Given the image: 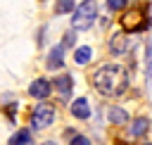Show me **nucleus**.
<instances>
[{"label": "nucleus", "mask_w": 152, "mask_h": 145, "mask_svg": "<svg viewBox=\"0 0 152 145\" xmlns=\"http://www.w3.org/2000/svg\"><path fill=\"white\" fill-rule=\"evenodd\" d=\"M147 128H150V119L138 116V119H133V124H131V135H133V138H140V135L147 133Z\"/></svg>", "instance_id": "nucleus-10"}, {"label": "nucleus", "mask_w": 152, "mask_h": 145, "mask_svg": "<svg viewBox=\"0 0 152 145\" xmlns=\"http://www.w3.org/2000/svg\"><path fill=\"white\" fill-rule=\"evenodd\" d=\"M107 116H109V121H112V124H116V126H121V124H126V121H128V114H126L121 107H109Z\"/></svg>", "instance_id": "nucleus-11"}, {"label": "nucleus", "mask_w": 152, "mask_h": 145, "mask_svg": "<svg viewBox=\"0 0 152 145\" xmlns=\"http://www.w3.org/2000/svg\"><path fill=\"white\" fill-rule=\"evenodd\" d=\"M45 64H48V69H59V67L64 64V45H55V48L50 50Z\"/></svg>", "instance_id": "nucleus-8"}, {"label": "nucleus", "mask_w": 152, "mask_h": 145, "mask_svg": "<svg viewBox=\"0 0 152 145\" xmlns=\"http://www.w3.org/2000/svg\"><path fill=\"white\" fill-rule=\"evenodd\" d=\"M150 145H152V143H150Z\"/></svg>", "instance_id": "nucleus-20"}, {"label": "nucleus", "mask_w": 152, "mask_h": 145, "mask_svg": "<svg viewBox=\"0 0 152 145\" xmlns=\"http://www.w3.org/2000/svg\"><path fill=\"white\" fill-rule=\"evenodd\" d=\"M97 19V5L95 0H83L81 5L74 7V14H71V26L78 29V31H86L93 26V21Z\"/></svg>", "instance_id": "nucleus-2"}, {"label": "nucleus", "mask_w": 152, "mask_h": 145, "mask_svg": "<svg viewBox=\"0 0 152 145\" xmlns=\"http://www.w3.org/2000/svg\"><path fill=\"white\" fill-rule=\"evenodd\" d=\"M31 143V133L26 128H19L12 138H10V145H28Z\"/></svg>", "instance_id": "nucleus-13"}, {"label": "nucleus", "mask_w": 152, "mask_h": 145, "mask_svg": "<svg viewBox=\"0 0 152 145\" xmlns=\"http://www.w3.org/2000/svg\"><path fill=\"white\" fill-rule=\"evenodd\" d=\"M43 145H57V143H52V140H48V143H43Z\"/></svg>", "instance_id": "nucleus-19"}, {"label": "nucleus", "mask_w": 152, "mask_h": 145, "mask_svg": "<svg viewBox=\"0 0 152 145\" xmlns=\"http://www.w3.org/2000/svg\"><path fill=\"white\" fill-rule=\"evenodd\" d=\"M128 48H131V40H128L126 33H114L112 36V40H109V52L112 55H126Z\"/></svg>", "instance_id": "nucleus-7"}, {"label": "nucleus", "mask_w": 152, "mask_h": 145, "mask_svg": "<svg viewBox=\"0 0 152 145\" xmlns=\"http://www.w3.org/2000/svg\"><path fill=\"white\" fill-rule=\"evenodd\" d=\"M52 88L57 90L59 100H69V97H71V88H74V81H71V76H69V74H62V76H57V78L52 81Z\"/></svg>", "instance_id": "nucleus-5"}, {"label": "nucleus", "mask_w": 152, "mask_h": 145, "mask_svg": "<svg viewBox=\"0 0 152 145\" xmlns=\"http://www.w3.org/2000/svg\"><path fill=\"white\" fill-rule=\"evenodd\" d=\"M55 12H57V14L74 12V0H57V5H55Z\"/></svg>", "instance_id": "nucleus-14"}, {"label": "nucleus", "mask_w": 152, "mask_h": 145, "mask_svg": "<svg viewBox=\"0 0 152 145\" xmlns=\"http://www.w3.org/2000/svg\"><path fill=\"white\" fill-rule=\"evenodd\" d=\"M128 83H131L128 71H126V67H121V64H104V67H100V69L95 71V76H93V86H95L102 95H107V97H116V95L126 93Z\"/></svg>", "instance_id": "nucleus-1"}, {"label": "nucleus", "mask_w": 152, "mask_h": 145, "mask_svg": "<svg viewBox=\"0 0 152 145\" xmlns=\"http://www.w3.org/2000/svg\"><path fill=\"white\" fill-rule=\"evenodd\" d=\"M69 145H90V140H88L86 135H76V138H71Z\"/></svg>", "instance_id": "nucleus-17"}, {"label": "nucleus", "mask_w": 152, "mask_h": 145, "mask_svg": "<svg viewBox=\"0 0 152 145\" xmlns=\"http://www.w3.org/2000/svg\"><path fill=\"white\" fill-rule=\"evenodd\" d=\"M52 121H55V107L48 105V102L36 105V109L31 112V126L36 131H40V128H48Z\"/></svg>", "instance_id": "nucleus-4"}, {"label": "nucleus", "mask_w": 152, "mask_h": 145, "mask_svg": "<svg viewBox=\"0 0 152 145\" xmlns=\"http://www.w3.org/2000/svg\"><path fill=\"white\" fill-rule=\"evenodd\" d=\"M50 90H52V83H50L48 78H36V81L28 86V93H31V97H36V100H45V97L50 95Z\"/></svg>", "instance_id": "nucleus-6"}, {"label": "nucleus", "mask_w": 152, "mask_h": 145, "mask_svg": "<svg viewBox=\"0 0 152 145\" xmlns=\"http://www.w3.org/2000/svg\"><path fill=\"white\" fill-rule=\"evenodd\" d=\"M147 83L152 88V43L147 45Z\"/></svg>", "instance_id": "nucleus-16"}, {"label": "nucleus", "mask_w": 152, "mask_h": 145, "mask_svg": "<svg viewBox=\"0 0 152 145\" xmlns=\"http://www.w3.org/2000/svg\"><path fill=\"white\" fill-rule=\"evenodd\" d=\"M126 5H128V0H107V7H109L112 12H119V10H126Z\"/></svg>", "instance_id": "nucleus-15"}, {"label": "nucleus", "mask_w": 152, "mask_h": 145, "mask_svg": "<svg viewBox=\"0 0 152 145\" xmlns=\"http://www.w3.org/2000/svg\"><path fill=\"white\" fill-rule=\"evenodd\" d=\"M150 24H152V19L147 17V12H145L142 7H133V10H128V12L121 17V26H124V31H128V33L145 31V29H150Z\"/></svg>", "instance_id": "nucleus-3"}, {"label": "nucleus", "mask_w": 152, "mask_h": 145, "mask_svg": "<svg viewBox=\"0 0 152 145\" xmlns=\"http://www.w3.org/2000/svg\"><path fill=\"white\" fill-rule=\"evenodd\" d=\"M74 31H76V29H74ZM74 31H69V33L64 36V45H71V43H74Z\"/></svg>", "instance_id": "nucleus-18"}, {"label": "nucleus", "mask_w": 152, "mask_h": 145, "mask_svg": "<svg viewBox=\"0 0 152 145\" xmlns=\"http://www.w3.org/2000/svg\"><path fill=\"white\" fill-rule=\"evenodd\" d=\"M71 114L76 119H88L90 116V107H88V100L86 97H76L71 102Z\"/></svg>", "instance_id": "nucleus-9"}, {"label": "nucleus", "mask_w": 152, "mask_h": 145, "mask_svg": "<svg viewBox=\"0 0 152 145\" xmlns=\"http://www.w3.org/2000/svg\"><path fill=\"white\" fill-rule=\"evenodd\" d=\"M90 55H93V50H90L88 45H81V48L74 50V62H76V64H88V62H90Z\"/></svg>", "instance_id": "nucleus-12"}]
</instances>
